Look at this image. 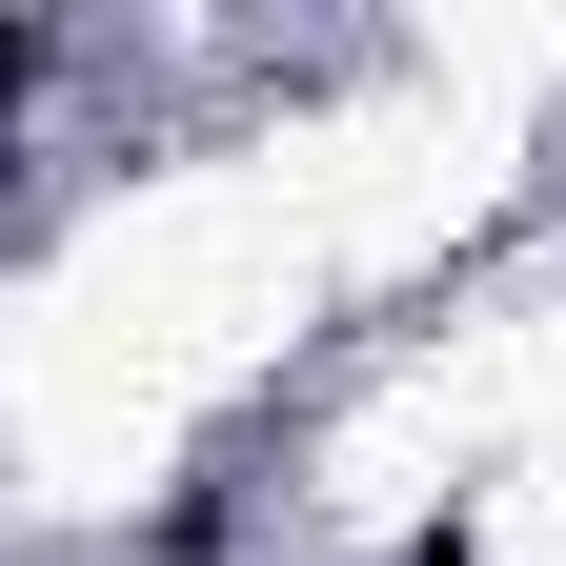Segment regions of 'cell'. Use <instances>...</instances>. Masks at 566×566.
<instances>
[{
  "label": "cell",
  "mask_w": 566,
  "mask_h": 566,
  "mask_svg": "<svg viewBox=\"0 0 566 566\" xmlns=\"http://www.w3.org/2000/svg\"><path fill=\"white\" fill-rule=\"evenodd\" d=\"M21 82H41V41H21V21H0V102H21Z\"/></svg>",
  "instance_id": "6da1fadb"
}]
</instances>
